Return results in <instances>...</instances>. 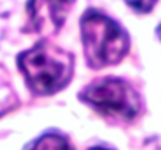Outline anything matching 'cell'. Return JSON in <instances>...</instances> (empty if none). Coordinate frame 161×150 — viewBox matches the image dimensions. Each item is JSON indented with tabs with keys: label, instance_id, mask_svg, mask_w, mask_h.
I'll use <instances>...</instances> for the list:
<instances>
[{
	"label": "cell",
	"instance_id": "cell-1",
	"mask_svg": "<svg viewBox=\"0 0 161 150\" xmlns=\"http://www.w3.org/2000/svg\"><path fill=\"white\" fill-rule=\"evenodd\" d=\"M18 66L32 93L49 97L69 84L74 55L49 41H40L18 55Z\"/></svg>",
	"mask_w": 161,
	"mask_h": 150
},
{
	"label": "cell",
	"instance_id": "cell-2",
	"mask_svg": "<svg viewBox=\"0 0 161 150\" xmlns=\"http://www.w3.org/2000/svg\"><path fill=\"white\" fill-rule=\"evenodd\" d=\"M80 35L86 62L93 69L117 65L130 49L126 32L97 10H89L80 18Z\"/></svg>",
	"mask_w": 161,
	"mask_h": 150
},
{
	"label": "cell",
	"instance_id": "cell-3",
	"mask_svg": "<svg viewBox=\"0 0 161 150\" xmlns=\"http://www.w3.org/2000/svg\"><path fill=\"white\" fill-rule=\"evenodd\" d=\"M79 100L111 122H131L142 108L139 93L119 78H101L90 82L79 93Z\"/></svg>",
	"mask_w": 161,
	"mask_h": 150
},
{
	"label": "cell",
	"instance_id": "cell-4",
	"mask_svg": "<svg viewBox=\"0 0 161 150\" xmlns=\"http://www.w3.org/2000/svg\"><path fill=\"white\" fill-rule=\"evenodd\" d=\"M76 0H30L29 19L32 29L40 35L57 33Z\"/></svg>",
	"mask_w": 161,
	"mask_h": 150
},
{
	"label": "cell",
	"instance_id": "cell-5",
	"mask_svg": "<svg viewBox=\"0 0 161 150\" xmlns=\"http://www.w3.org/2000/svg\"><path fill=\"white\" fill-rule=\"evenodd\" d=\"M19 106L18 93L13 87L10 73L0 65V117L14 111Z\"/></svg>",
	"mask_w": 161,
	"mask_h": 150
},
{
	"label": "cell",
	"instance_id": "cell-6",
	"mask_svg": "<svg viewBox=\"0 0 161 150\" xmlns=\"http://www.w3.org/2000/svg\"><path fill=\"white\" fill-rule=\"evenodd\" d=\"M24 150H71V145L65 134L52 130L32 141Z\"/></svg>",
	"mask_w": 161,
	"mask_h": 150
},
{
	"label": "cell",
	"instance_id": "cell-7",
	"mask_svg": "<svg viewBox=\"0 0 161 150\" xmlns=\"http://www.w3.org/2000/svg\"><path fill=\"white\" fill-rule=\"evenodd\" d=\"M125 2L139 13H148L156 5V0H125Z\"/></svg>",
	"mask_w": 161,
	"mask_h": 150
},
{
	"label": "cell",
	"instance_id": "cell-8",
	"mask_svg": "<svg viewBox=\"0 0 161 150\" xmlns=\"http://www.w3.org/2000/svg\"><path fill=\"white\" fill-rule=\"evenodd\" d=\"M89 150H112V148H109V147H103V145H95V147H92V148H89Z\"/></svg>",
	"mask_w": 161,
	"mask_h": 150
}]
</instances>
